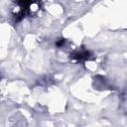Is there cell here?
Masks as SVG:
<instances>
[{
    "label": "cell",
    "mask_w": 127,
    "mask_h": 127,
    "mask_svg": "<svg viewBox=\"0 0 127 127\" xmlns=\"http://www.w3.org/2000/svg\"><path fill=\"white\" fill-rule=\"evenodd\" d=\"M36 0H17V4L20 8V12L22 16L29 13L31 11V7L35 4Z\"/></svg>",
    "instance_id": "6da1fadb"
},
{
    "label": "cell",
    "mask_w": 127,
    "mask_h": 127,
    "mask_svg": "<svg viewBox=\"0 0 127 127\" xmlns=\"http://www.w3.org/2000/svg\"><path fill=\"white\" fill-rule=\"evenodd\" d=\"M89 57V53L86 51H82V52H77L74 55H72V58L75 59L76 61H84L86 59H88Z\"/></svg>",
    "instance_id": "7a4b0ae2"
}]
</instances>
